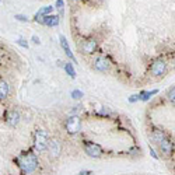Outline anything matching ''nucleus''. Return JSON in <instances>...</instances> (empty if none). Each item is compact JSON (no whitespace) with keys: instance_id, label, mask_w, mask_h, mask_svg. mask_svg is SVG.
<instances>
[{"instance_id":"f257e3e1","label":"nucleus","mask_w":175,"mask_h":175,"mask_svg":"<svg viewBox=\"0 0 175 175\" xmlns=\"http://www.w3.org/2000/svg\"><path fill=\"white\" fill-rule=\"evenodd\" d=\"M20 171L23 175H29L32 174L38 168V158L34 153H24L17 158Z\"/></svg>"},{"instance_id":"f03ea898","label":"nucleus","mask_w":175,"mask_h":175,"mask_svg":"<svg viewBox=\"0 0 175 175\" xmlns=\"http://www.w3.org/2000/svg\"><path fill=\"white\" fill-rule=\"evenodd\" d=\"M49 135L45 129H38L35 132V137H34V144H35V149L38 151H45L48 149V144H49Z\"/></svg>"},{"instance_id":"7ed1b4c3","label":"nucleus","mask_w":175,"mask_h":175,"mask_svg":"<svg viewBox=\"0 0 175 175\" xmlns=\"http://www.w3.org/2000/svg\"><path fill=\"white\" fill-rule=\"evenodd\" d=\"M84 150L90 157H94V158H98V157L102 156V149L101 146L94 141H90V140H84Z\"/></svg>"},{"instance_id":"20e7f679","label":"nucleus","mask_w":175,"mask_h":175,"mask_svg":"<svg viewBox=\"0 0 175 175\" xmlns=\"http://www.w3.org/2000/svg\"><path fill=\"white\" fill-rule=\"evenodd\" d=\"M80 128H81L80 118L76 116V115H72V116L67 118V120H66V130H67L69 133H70V135H76V133H78Z\"/></svg>"},{"instance_id":"39448f33","label":"nucleus","mask_w":175,"mask_h":175,"mask_svg":"<svg viewBox=\"0 0 175 175\" xmlns=\"http://www.w3.org/2000/svg\"><path fill=\"white\" fill-rule=\"evenodd\" d=\"M93 66H94V69L97 72H101V73H105V72L109 70L111 67V62L108 58H105V56H98L97 59L93 62Z\"/></svg>"},{"instance_id":"423d86ee","label":"nucleus","mask_w":175,"mask_h":175,"mask_svg":"<svg viewBox=\"0 0 175 175\" xmlns=\"http://www.w3.org/2000/svg\"><path fill=\"white\" fill-rule=\"evenodd\" d=\"M150 72H151L153 76L156 77H161L162 74L167 72V63L164 62V60H156L154 63L151 65V67H150Z\"/></svg>"},{"instance_id":"0eeeda50","label":"nucleus","mask_w":175,"mask_h":175,"mask_svg":"<svg viewBox=\"0 0 175 175\" xmlns=\"http://www.w3.org/2000/svg\"><path fill=\"white\" fill-rule=\"evenodd\" d=\"M95 49H97V41H95L94 38L87 39V41H84L83 45H81V50H83V53H86V55L94 53Z\"/></svg>"},{"instance_id":"6e6552de","label":"nucleus","mask_w":175,"mask_h":175,"mask_svg":"<svg viewBox=\"0 0 175 175\" xmlns=\"http://www.w3.org/2000/svg\"><path fill=\"white\" fill-rule=\"evenodd\" d=\"M157 146H158L160 151L164 153L165 156H171V153H172V150H174V143L168 137H165L164 140H161Z\"/></svg>"},{"instance_id":"1a4fd4ad","label":"nucleus","mask_w":175,"mask_h":175,"mask_svg":"<svg viewBox=\"0 0 175 175\" xmlns=\"http://www.w3.org/2000/svg\"><path fill=\"white\" fill-rule=\"evenodd\" d=\"M35 21H37V23L44 24V25H48V27H56L59 24V16L49 14V16H45V17H42V19H38Z\"/></svg>"},{"instance_id":"9d476101","label":"nucleus","mask_w":175,"mask_h":175,"mask_svg":"<svg viewBox=\"0 0 175 175\" xmlns=\"http://www.w3.org/2000/svg\"><path fill=\"white\" fill-rule=\"evenodd\" d=\"M48 149H49V153L52 157H58L60 154V150H62V146H60V141L53 139V140H49V144H48Z\"/></svg>"},{"instance_id":"9b49d317","label":"nucleus","mask_w":175,"mask_h":175,"mask_svg":"<svg viewBox=\"0 0 175 175\" xmlns=\"http://www.w3.org/2000/svg\"><path fill=\"white\" fill-rule=\"evenodd\" d=\"M6 122H7L8 125H11V126H16L17 123L20 122V114H19V111H16V109L8 111L7 115H6Z\"/></svg>"},{"instance_id":"f8f14e48","label":"nucleus","mask_w":175,"mask_h":175,"mask_svg":"<svg viewBox=\"0 0 175 175\" xmlns=\"http://www.w3.org/2000/svg\"><path fill=\"white\" fill-rule=\"evenodd\" d=\"M60 45H62V48H63V50H65L66 55H67L69 58L73 60V63H77V60H76V58H74L73 52H72L70 48H69V44H67V41H66V37H65V35H60Z\"/></svg>"},{"instance_id":"ddd939ff","label":"nucleus","mask_w":175,"mask_h":175,"mask_svg":"<svg viewBox=\"0 0 175 175\" xmlns=\"http://www.w3.org/2000/svg\"><path fill=\"white\" fill-rule=\"evenodd\" d=\"M10 94V87L8 83L4 80H0V101H4Z\"/></svg>"},{"instance_id":"4468645a","label":"nucleus","mask_w":175,"mask_h":175,"mask_svg":"<svg viewBox=\"0 0 175 175\" xmlns=\"http://www.w3.org/2000/svg\"><path fill=\"white\" fill-rule=\"evenodd\" d=\"M165 137H167V135H165L162 130H160V129H153V132H151V140L154 141L156 144H158L160 141L164 140Z\"/></svg>"},{"instance_id":"2eb2a0df","label":"nucleus","mask_w":175,"mask_h":175,"mask_svg":"<svg viewBox=\"0 0 175 175\" xmlns=\"http://www.w3.org/2000/svg\"><path fill=\"white\" fill-rule=\"evenodd\" d=\"M52 11H53V7H52V6H46V7H42L41 10H39L38 13L35 14V20L42 19V17H45V16H49Z\"/></svg>"},{"instance_id":"dca6fc26","label":"nucleus","mask_w":175,"mask_h":175,"mask_svg":"<svg viewBox=\"0 0 175 175\" xmlns=\"http://www.w3.org/2000/svg\"><path fill=\"white\" fill-rule=\"evenodd\" d=\"M157 93H158V90H151V91H141V93H139V98H140L141 101H149V99L151 98L153 95H156Z\"/></svg>"},{"instance_id":"f3484780","label":"nucleus","mask_w":175,"mask_h":175,"mask_svg":"<svg viewBox=\"0 0 175 175\" xmlns=\"http://www.w3.org/2000/svg\"><path fill=\"white\" fill-rule=\"evenodd\" d=\"M65 70H66V73H67L72 78H74L77 76V73H76V70H74V67H73V65H72V63H66V65H65Z\"/></svg>"},{"instance_id":"a211bd4d","label":"nucleus","mask_w":175,"mask_h":175,"mask_svg":"<svg viewBox=\"0 0 175 175\" xmlns=\"http://www.w3.org/2000/svg\"><path fill=\"white\" fill-rule=\"evenodd\" d=\"M70 95H72V98L78 99V98H81V97H83V91H80V90H73Z\"/></svg>"},{"instance_id":"6ab92c4d","label":"nucleus","mask_w":175,"mask_h":175,"mask_svg":"<svg viewBox=\"0 0 175 175\" xmlns=\"http://www.w3.org/2000/svg\"><path fill=\"white\" fill-rule=\"evenodd\" d=\"M174 95H175V88L174 87H171L170 91H168V101L174 102Z\"/></svg>"},{"instance_id":"aec40b11","label":"nucleus","mask_w":175,"mask_h":175,"mask_svg":"<svg viewBox=\"0 0 175 175\" xmlns=\"http://www.w3.org/2000/svg\"><path fill=\"white\" fill-rule=\"evenodd\" d=\"M17 44H19L20 46H23V48H28V42H27L25 39H23V38L17 39Z\"/></svg>"},{"instance_id":"412c9836","label":"nucleus","mask_w":175,"mask_h":175,"mask_svg":"<svg viewBox=\"0 0 175 175\" xmlns=\"http://www.w3.org/2000/svg\"><path fill=\"white\" fill-rule=\"evenodd\" d=\"M139 99H140V98H139V94H135V95H130V97H129V99H128V101L130 102V104H133V102L139 101Z\"/></svg>"},{"instance_id":"4be33fe9","label":"nucleus","mask_w":175,"mask_h":175,"mask_svg":"<svg viewBox=\"0 0 175 175\" xmlns=\"http://www.w3.org/2000/svg\"><path fill=\"white\" fill-rule=\"evenodd\" d=\"M14 19L19 20V21H24V23H25V21H28V19H27L25 16H21V14H16V17H14Z\"/></svg>"},{"instance_id":"5701e85b","label":"nucleus","mask_w":175,"mask_h":175,"mask_svg":"<svg viewBox=\"0 0 175 175\" xmlns=\"http://www.w3.org/2000/svg\"><path fill=\"white\" fill-rule=\"evenodd\" d=\"M63 6H65V2H63V0H56V7H58L59 10H63Z\"/></svg>"},{"instance_id":"b1692460","label":"nucleus","mask_w":175,"mask_h":175,"mask_svg":"<svg viewBox=\"0 0 175 175\" xmlns=\"http://www.w3.org/2000/svg\"><path fill=\"white\" fill-rule=\"evenodd\" d=\"M98 114H99V115H109V111H108V109H101V111H98Z\"/></svg>"},{"instance_id":"393cba45","label":"nucleus","mask_w":175,"mask_h":175,"mask_svg":"<svg viewBox=\"0 0 175 175\" xmlns=\"http://www.w3.org/2000/svg\"><path fill=\"white\" fill-rule=\"evenodd\" d=\"M78 175H91V171L90 170H86V171H80Z\"/></svg>"},{"instance_id":"a878e982","label":"nucleus","mask_w":175,"mask_h":175,"mask_svg":"<svg viewBox=\"0 0 175 175\" xmlns=\"http://www.w3.org/2000/svg\"><path fill=\"white\" fill-rule=\"evenodd\" d=\"M32 41H34V44H37V45L41 44V41H39V38L37 37V35H34V37H32Z\"/></svg>"},{"instance_id":"bb28decb","label":"nucleus","mask_w":175,"mask_h":175,"mask_svg":"<svg viewBox=\"0 0 175 175\" xmlns=\"http://www.w3.org/2000/svg\"><path fill=\"white\" fill-rule=\"evenodd\" d=\"M150 153H151V156H153V157H154V158H156V160H157V158H158V156H157V154H156V151H154V150H153V149H150Z\"/></svg>"},{"instance_id":"cd10ccee","label":"nucleus","mask_w":175,"mask_h":175,"mask_svg":"<svg viewBox=\"0 0 175 175\" xmlns=\"http://www.w3.org/2000/svg\"><path fill=\"white\" fill-rule=\"evenodd\" d=\"M74 2H78V0H74Z\"/></svg>"}]
</instances>
